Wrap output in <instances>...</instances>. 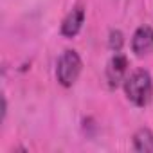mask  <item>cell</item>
<instances>
[{
	"label": "cell",
	"mask_w": 153,
	"mask_h": 153,
	"mask_svg": "<svg viewBox=\"0 0 153 153\" xmlns=\"http://www.w3.org/2000/svg\"><path fill=\"white\" fill-rule=\"evenodd\" d=\"M124 92H126V97L135 106H146L153 96V81L149 72L144 68L131 72L124 79Z\"/></svg>",
	"instance_id": "obj_1"
},
{
	"label": "cell",
	"mask_w": 153,
	"mask_h": 153,
	"mask_svg": "<svg viewBox=\"0 0 153 153\" xmlns=\"http://www.w3.org/2000/svg\"><path fill=\"white\" fill-rule=\"evenodd\" d=\"M81 58L76 51H65L59 59H58V67H56V78L59 81V85L63 87H72L78 81L79 74H81Z\"/></svg>",
	"instance_id": "obj_2"
},
{
	"label": "cell",
	"mask_w": 153,
	"mask_h": 153,
	"mask_svg": "<svg viewBox=\"0 0 153 153\" xmlns=\"http://www.w3.org/2000/svg\"><path fill=\"white\" fill-rule=\"evenodd\" d=\"M131 49L137 56H146L153 52V29L149 25H140L133 38H131Z\"/></svg>",
	"instance_id": "obj_3"
},
{
	"label": "cell",
	"mask_w": 153,
	"mask_h": 153,
	"mask_svg": "<svg viewBox=\"0 0 153 153\" xmlns=\"http://www.w3.org/2000/svg\"><path fill=\"white\" fill-rule=\"evenodd\" d=\"M85 22V9L81 6H76L61 22V34L67 38H74L83 27Z\"/></svg>",
	"instance_id": "obj_4"
},
{
	"label": "cell",
	"mask_w": 153,
	"mask_h": 153,
	"mask_svg": "<svg viewBox=\"0 0 153 153\" xmlns=\"http://www.w3.org/2000/svg\"><path fill=\"white\" fill-rule=\"evenodd\" d=\"M126 70H128V61L123 54L115 52V56L110 59L108 67H106V78H108V83L110 87H117L121 81H124V76H126Z\"/></svg>",
	"instance_id": "obj_5"
},
{
	"label": "cell",
	"mask_w": 153,
	"mask_h": 153,
	"mask_svg": "<svg viewBox=\"0 0 153 153\" xmlns=\"http://www.w3.org/2000/svg\"><path fill=\"white\" fill-rule=\"evenodd\" d=\"M133 149L135 151H144V153H153V131L149 128H140L133 135Z\"/></svg>",
	"instance_id": "obj_6"
},
{
	"label": "cell",
	"mask_w": 153,
	"mask_h": 153,
	"mask_svg": "<svg viewBox=\"0 0 153 153\" xmlns=\"http://www.w3.org/2000/svg\"><path fill=\"white\" fill-rule=\"evenodd\" d=\"M123 34H121V31H112L110 33V40H108V45H110V49L112 51H115V52H119L121 51V47H123Z\"/></svg>",
	"instance_id": "obj_7"
}]
</instances>
